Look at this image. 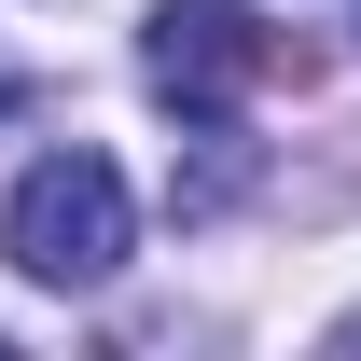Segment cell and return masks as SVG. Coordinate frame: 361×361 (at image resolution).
Here are the masks:
<instances>
[{
  "label": "cell",
  "instance_id": "1",
  "mask_svg": "<svg viewBox=\"0 0 361 361\" xmlns=\"http://www.w3.org/2000/svg\"><path fill=\"white\" fill-rule=\"evenodd\" d=\"M126 236H139L126 167L70 139V153H42V167L14 180V209H0V264L28 278V292H97V278L126 264Z\"/></svg>",
  "mask_w": 361,
  "mask_h": 361
},
{
  "label": "cell",
  "instance_id": "2",
  "mask_svg": "<svg viewBox=\"0 0 361 361\" xmlns=\"http://www.w3.org/2000/svg\"><path fill=\"white\" fill-rule=\"evenodd\" d=\"M139 70H153V97H167V111L223 126L250 84H278V70H292V42H278L250 0H153V28H139Z\"/></svg>",
  "mask_w": 361,
  "mask_h": 361
},
{
  "label": "cell",
  "instance_id": "3",
  "mask_svg": "<svg viewBox=\"0 0 361 361\" xmlns=\"http://www.w3.org/2000/svg\"><path fill=\"white\" fill-rule=\"evenodd\" d=\"M0 111H28V84H14V70H0Z\"/></svg>",
  "mask_w": 361,
  "mask_h": 361
}]
</instances>
